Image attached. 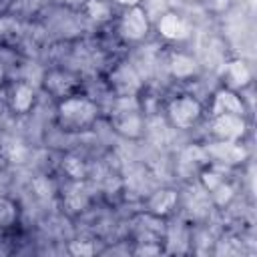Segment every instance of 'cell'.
Instances as JSON below:
<instances>
[{"instance_id": "obj_13", "label": "cell", "mask_w": 257, "mask_h": 257, "mask_svg": "<svg viewBox=\"0 0 257 257\" xmlns=\"http://www.w3.org/2000/svg\"><path fill=\"white\" fill-rule=\"evenodd\" d=\"M177 205V193L171 189H161L149 199V211L155 217H165L169 215Z\"/></svg>"}, {"instance_id": "obj_15", "label": "cell", "mask_w": 257, "mask_h": 257, "mask_svg": "<svg viewBox=\"0 0 257 257\" xmlns=\"http://www.w3.org/2000/svg\"><path fill=\"white\" fill-rule=\"evenodd\" d=\"M84 14L94 22H106L110 18V4L106 0H86Z\"/></svg>"}, {"instance_id": "obj_6", "label": "cell", "mask_w": 257, "mask_h": 257, "mask_svg": "<svg viewBox=\"0 0 257 257\" xmlns=\"http://www.w3.org/2000/svg\"><path fill=\"white\" fill-rule=\"evenodd\" d=\"M141 74L131 62H120L112 72H110V86L118 96H135L137 90L141 88Z\"/></svg>"}, {"instance_id": "obj_1", "label": "cell", "mask_w": 257, "mask_h": 257, "mask_svg": "<svg viewBox=\"0 0 257 257\" xmlns=\"http://www.w3.org/2000/svg\"><path fill=\"white\" fill-rule=\"evenodd\" d=\"M56 116H58V124L64 131H84L96 120L98 106L88 96L70 94L60 100Z\"/></svg>"}, {"instance_id": "obj_9", "label": "cell", "mask_w": 257, "mask_h": 257, "mask_svg": "<svg viewBox=\"0 0 257 257\" xmlns=\"http://www.w3.org/2000/svg\"><path fill=\"white\" fill-rule=\"evenodd\" d=\"M211 110L213 114H245V104L243 98L237 94V90L221 88L213 96Z\"/></svg>"}, {"instance_id": "obj_12", "label": "cell", "mask_w": 257, "mask_h": 257, "mask_svg": "<svg viewBox=\"0 0 257 257\" xmlns=\"http://www.w3.org/2000/svg\"><path fill=\"white\" fill-rule=\"evenodd\" d=\"M44 86H46V90H50L54 96L66 98V96H70L72 90H74V80H72L66 72L52 70V72L46 74V78H44Z\"/></svg>"}, {"instance_id": "obj_18", "label": "cell", "mask_w": 257, "mask_h": 257, "mask_svg": "<svg viewBox=\"0 0 257 257\" xmlns=\"http://www.w3.org/2000/svg\"><path fill=\"white\" fill-rule=\"evenodd\" d=\"M16 30H18V22L6 14H0V40L12 36Z\"/></svg>"}, {"instance_id": "obj_14", "label": "cell", "mask_w": 257, "mask_h": 257, "mask_svg": "<svg viewBox=\"0 0 257 257\" xmlns=\"http://www.w3.org/2000/svg\"><path fill=\"white\" fill-rule=\"evenodd\" d=\"M169 70L175 78H191L197 72V62L183 52H173L169 58Z\"/></svg>"}, {"instance_id": "obj_20", "label": "cell", "mask_w": 257, "mask_h": 257, "mask_svg": "<svg viewBox=\"0 0 257 257\" xmlns=\"http://www.w3.org/2000/svg\"><path fill=\"white\" fill-rule=\"evenodd\" d=\"M141 243H145V245H141V247H137V253H145V255H149V253H161V247L159 245H149V241H141Z\"/></svg>"}, {"instance_id": "obj_21", "label": "cell", "mask_w": 257, "mask_h": 257, "mask_svg": "<svg viewBox=\"0 0 257 257\" xmlns=\"http://www.w3.org/2000/svg\"><path fill=\"white\" fill-rule=\"evenodd\" d=\"M110 2H114V4H120V6L128 8V6H139L143 0H110Z\"/></svg>"}, {"instance_id": "obj_10", "label": "cell", "mask_w": 257, "mask_h": 257, "mask_svg": "<svg viewBox=\"0 0 257 257\" xmlns=\"http://www.w3.org/2000/svg\"><path fill=\"white\" fill-rule=\"evenodd\" d=\"M251 80V70L247 68V64L243 60H229L223 66V82L225 88L231 90H241L249 84Z\"/></svg>"}, {"instance_id": "obj_16", "label": "cell", "mask_w": 257, "mask_h": 257, "mask_svg": "<svg viewBox=\"0 0 257 257\" xmlns=\"http://www.w3.org/2000/svg\"><path fill=\"white\" fill-rule=\"evenodd\" d=\"M211 193V199L219 205V207H225L231 199H233V195H235V191H233V187L227 183V181H223V183H219L215 189H211L209 191Z\"/></svg>"}, {"instance_id": "obj_8", "label": "cell", "mask_w": 257, "mask_h": 257, "mask_svg": "<svg viewBox=\"0 0 257 257\" xmlns=\"http://www.w3.org/2000/svg\"><path fill=\"white\" fill-rule=\"evenodd\" d=\"M207 159H213V163L221 165H239L245 161L247 153L239 145V141H217L203 149Z\"/></svg>"}, {"instance_id": "obj_2", "label": "cell", "mask_w": 257, "mask_h": 257, "mask_svg": "<svg viewBox=\"0 0 257 257\" xmlns=\"http://www.w3.org/2000/svg\"><path fill=\"white\" fill-rule=\"evenodd\" d=\"M203 114V104L193 94H181L175 96L167 104V118L175 128L187 131L197 124V120Z\"/></svg>"}, {"instance_id": "obj_7", "label": "cell", "mask_w": 257, "mask_h": 257, "mask_svg": "<svg viewBox=\"0 0 257 257\" xmlns=\"http://www.w3.org/2000/svg\"><path fill=\"white\" fill-rule=\"evenodd\" d=\"M157 30L159 34L165 38V40H171V42H181V40H187L193 32V26L187 18H183L181 14L177 12H165L159 22H157Z\"/></svg>"}, {"instance_id": "obj_3", "label": "cell", "mask_w": 257, "mask_h": 257, "mask_svg": "<svg viewBox=\"0 0 257 257\" xmlns=\"http://www.w3.org/2000/svg\"><path fill=\"white\" fill-rule=\"evenodd\" d=\"M112 124H114V128L120 135H124L128 139L141 137V133H143V118L139 114V106H137L135 96H118Z\"/></svg>"}, {"instance_id": "obj_19", "label": "cell", "mask_w": 257, "mask_h": 257, "mask_svg": "<svg viewBox=\"0 0 257 257\" xmlns=\"http://www.w3.org/2000/svg\"><path fill=\"white\" fill-rule=\"evenodd\" d=\"M92 251L94 249L88 241H72L70 243V253H74V255H90Z\"/></svg>"}, {"instance_id": "obj_11", "label": "cell", "mask_w": 257, "mask_h": 257, "mask_svg": "<svg viewBox=\"0 0 257 257\" xmlns=\"http://www.w3.org/2000/svg\"><path fill=\"white\" fill-rule=\"evenodd\" d=\"M34 104V88L26 82H18L12 86V92H10V106L14 112L18 114H24L32 108Z\"/></svg>"}, {"instance_id": "obj_4", "label": "cell", "mask_w": 257, "mask_h": 257, "mask_svg": "<svg viewBox=\"0 0 257 257\" xmlns=\"http://www.w3.org/2000/svg\"><path fill=\"white\" fill-rule=\"evenodd\" d=\"M151 30V24H149V18H147V12L139 6H128L124 8L120 20H118V34L122 40L126 42H143L147 38Z\"/></svg>"}, {"instance_id": "obj_22", "label": "cell", "mask_w": 257, "mask_h": 257, "mask_svg": "<svg viewBox=\"0 0 257 257\" xmlns=\"http://www.w3.org/2000/svg\"><path fill=\"white\" fill-rule=\"evenodd\" d=\"M2 80H4V66H2V60H0V86H2Z\"/></svg>"}, {"instance_id": "obj_17", "label": "cell", "mask_w": 257, "mask_h": 257, "mask_svg": "<svg viewBox=\"0 0 257 257\" xmlns=\"http://www.w3.org/2000/svg\"><path fill=\"white\" fill-rule=\"evenodd\" d=\"M225 179H223V175L217 171V169H207V171H203V175H201V183H203V187H205V191H211V189H215L219 183H223Z\"/></svg>"}, {"instance_id": "obj_5", "label": "cell", "mask_w": 257, "mask_h": 257, "mask_svg": "<svg viewBox=\"0 0 257 257\" xmlns=\"http://www.w3.org/2000/svg\"><path fill=\"white\" fill-rule=\"evenodd\" d=\"M211 133L217 141H241L247 133V120L243 114H213Z\"/></svg>"}]
</instances>
